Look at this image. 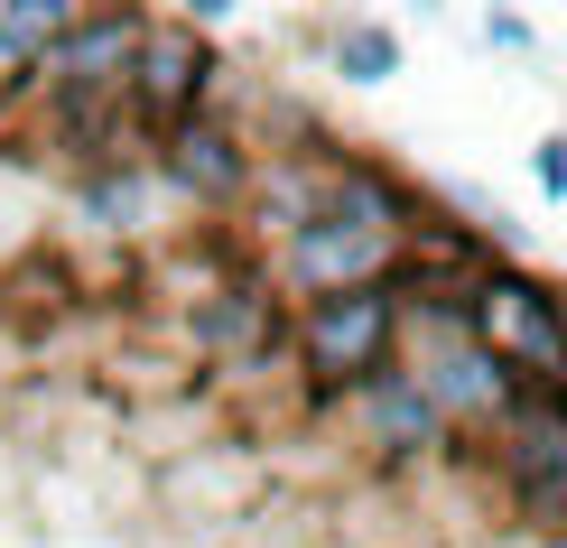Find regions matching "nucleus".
Returning <instances> with one entry per match:
<instances>
[{"label": "nucleus", "instance_id": "f257e3e1", "mask_svg": "<svg viewBox=\"0 0 567 548\" xmlns=\"http://www.w3.org/2000/svg\"><path fill=\"white\" fill-rule=\"evenodd\" d=\"M475 335L493 363H530L539 381H567V325H558V307L530 289V279H484L475 289Z\"/></svg>", "mask_w": 567, "mask_h": 548}, {"label": "nucleus", "instance_id": "f03ea898", "mask_svg": "<svg viewBox=\"0 0 567 548\" xmlns=\"http://www.w3.org/2000/svg\"><path fill=\"white\" fill-rule=\"evenodd\" d=\"M391 353V298L382 289H336L307 307V363L336 381H372Z\"/></svg>", "mask_w": 567, "mask_h": 548}, {"label": "nucleus", "instance_id": "7ed1b4c3", "mask_svg": "<svg viewBox=\"0 0 567 548\" xmlns=\"http://www.w3.org/2000/svg\"><path fill=\"white\" fill-rule=\"evenodd\" d=\"M382 251H391V232H372V224H353V214H307L298 224V279L307 289H372V270H382Z\"/></svg>", "mask_w": 567, "mask_h": 548}, {"label": "nucleus", "instance_id": "20e7f679", "mask_svg": "<svg viewBox=\"0 0 567 548\" xmlns=\"http://www.w3.org/2000/svg\"><path fill=\"white\" fill-rule=\"evenodd\" d=\"M512 484L530 511L567 520V400H512Z\"/></svg>", "mask_w": 567, "mask_h": 548}, {"label": "nucleus", "instance_id": "39448f33", "mask_svg": "<svg viewBox=\"0 0 567 548\" xmlns=\"http://www.w3.org/2000/svg\"><path fill=\"white\" fill-rule=\"evenodd\" d=\"M363 418L382 446H429L437 437V400L419 391V372H372L363 381Z\"/></svg>", "mask_w": 567, "mask_h": 548}, {"label": "nucleus", "instance_id": "423d86ee", "mask_svg": "<svg viewBox=\"0 0 567 548\" xmlns=\"http://www.w3.org/2000/svg\"><path fill=\"white\" fill-rule=\"evenodd\" d=\"M419 391L437 400V418H446V410H512V372L493 363L484 344H456L429 381H419Z\"/></svg>", "mask_w": 567, "mask_h": 548}, {"label": "nucleus", "instance_id": "0eeeda50", "mask_svg": "<svg viewBox=\"0 0 567 548\" xmlns=\"http://www.w3.org/2000/svg\"><path fill=\"white\" fill-rule=\"evenodd\" d=\"M168 168H177V186H196V196H224V186L243 177V158H233V139H224V131L186 122V131H177V158H168Z\"/></svg>", "mask_w": 567, "mask_h": 548}, {"label": "nucleus", "instance_id": "6e6552de", "mask_svg": "<svg viewBox=\"0 0 567 548\" xmlns=\"http://www.w3.org/2000/svg\"><path fill=\"white\" fill-rule=\"evenodd\" d=\"M131 38H140L131 19H93V29H75L56 56H47V75H103L112 56H131Z\"/></svg>", "mask_w": 567, "mask_h": 548}, {"label": "nucleus", "instance_id": "1a4fd4ad", "mask_svg": "<svg viewBox=\"0 0 567 548\" xmlns=\"http://www.w3.org/2000/svg\"><path fill=\"white\" fill-rule=\"evenodd\" d=\"M140 93H150V103H196V93H205V56H196V46H177V38H158Z\"/></svg>", "mask_w": 567, "mask_h": 548}, {"label": "nucleus", "instance_id": "9d476101", "mask_svg": "<svg viewBox=\"0 0 567 548\" xmlns=\"http://www.w3.org/2000/svg\"><path fill=\"white\" fill-rule=\"evenodd\" d=\"M336 65L353 84H382L391 65H400V46H391V29H372V19H353V29H336Z\"/></svg>", "mask_w": 567, "mask_h": 548}, {"label": "nucleus", "instance_id": "9b49d317", "mask_svg": "<svg viewBox=\"0 0 567 548\" xmlns=\"http://www.w3.org/2000/svg\"><path fill=\"white\" fill-rule=\"evenodd\" d=\"M65 38V10H10V19H0V46H10V56H19V46H56Z\"/></svg>", "mask_w": 567, "mask_h": 548}, {"label": "nucleus", "instance_id": "f8f14e48", "mask_svg": "<svg viewBox=\"0 0 567 548\" xmlns=\"http://www.w3.org/2000/svg\"><path fill=\"white\" fill-rule=\"evenodd\" d=\"M530 177H539V196H567V139H549V149L530 158Z\"/></svg>", "mask_w": 567, "mask_h": 548}]
</instances>
